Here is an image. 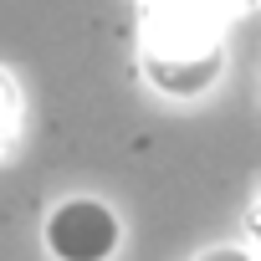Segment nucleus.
<instances>
[{"label": "nucleus", "mask_w": 261, "mask_h": 261, "mask_svg": "<svg viewBox=\"0 0 261 261\" xmlns=\"http://www.w3.org/2000/svg\"><path fill=\"white\" fill-rule=\"evenodd\" d=\"M225 11L215 0H139V72L164 97H205L225 72Z\"/></svg>", "instance_id": "f257e3e1"}, {"label": "nucleus", "mask_w": 261, "mask_h": 261, "mask_svg": "<svg viewBox=\"0 0 261 261\" xmlns=\"http://www.w3.org/2000/svg\"><path fill=\"white\" fill-rule=\"evenodd\" d=\"M41 241L51 261H113L123 246V220L97 195H67L62 205L46 210Z\"/></svg>", "instance_id": "f03ea898"}, {"label": "nucleus", "mask_w": 261, "mask_h": 261, "mask_svg": "<svg viewBox=\"0 0 261 261\" xmlns=\"http://www.w3.org/2000/svg\"><path fill=\"white\" fill-rule=\"evenodd\" d=\"M21 118H26V102H21V82L0 67V159H6L21 139Z\"/></svg>", "instance_id": "7ed1b4c3"}, {"label": "nucleus", "mask_w": 261, "mask_h": 261, "mask_svg": "<svg viewBox=\"0 0 261 261\" xmlns=\"http://www.w3.org/2000/svg\"><path fill=\"white\" fill-rule=\"evenodd\" d=\"M195 261H256V256H246V251H230V246H225V251H200Z\"/></svg>", "instance_id": "20e7f679"}, {"label": "nucleus", "mask_w": 261, "mask_h": 261, "mask_svg": "<svg viewBox=\"0 0 261 261\" xmlns=\"http://www.w3.org/2000/svg\"><path fill=\"white\" fill-rule=\"evenodd\" d=\"M215 6H220V11H225V16L236 21V16H246V11H256L261 0H215Z\"/></svg>", "instance_id": "39448f33"}, {"label": "nucleus", "mask_w": 261, "mask_h": 261, "mask_svg": "<svg viewBox=\"0 0 261 261\" xmlns=\"http://www.w3.org/2000/svg\"><path fill=\"white\" fill-rule=\"evenodd\" d=\"M246 225H251V241L261 246V195L251 200V215H246Z\"/></svg>", "instance_id": "423d86ee"}]
</instances>
